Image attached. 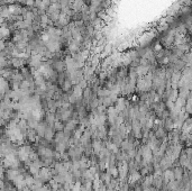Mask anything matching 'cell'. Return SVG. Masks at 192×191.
Listing matches in <instances>:
<instances>
[{"label": "cell", "mask_w": 192, "mask_h": 191, "mask_svg": "<svg viewBox=\"0 0 192 191\" xmlns=\"http://www.w3.org/2000/svg\"><path fill=\"white\" fill-rule=\"evenodd\" d=\"M173 173H174V178L179 181V180H181L183 178V169L181 168V166H178V168H175L173 170Z\"/></svg>", "instance_id": "cell-1"}]
</instances>
